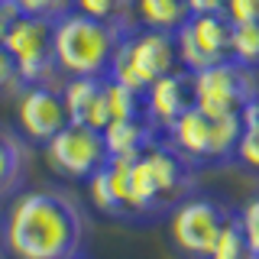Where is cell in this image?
Masks as SVG:
<instances>
[{"mask_svg": "<svg viewBox=\"0 0 259 259\" xmlns=\"http://www.w3.org/2000/svg\"><path fill=\"white\" fill-rule=\"evenodd\" d=\"M101 84H104V78H65L62 101H65V110H68L71 123L94 126L97 101H101Z\"/></svg>", "mask_w": 259, "mask_h": 259, "instance_id": "obj_17", "label": "cell"}, {"mask_svg": "<svg viewBox=\"0 0 259 259\" xmlns=\"http://www.w3.org/2000/svg\"><path fill=\"white\" fill-rule=\"evenodd\" d=\"M230 59L246 65V68H259V20L256 23H237L230 32Z\"/></svg>", "mask_w": 259, "mask_h": 259, "instance_id": "obj_19", "label": "cell"}, {"mask_svg": "<svg viewBox=\"0 0 259 259\" xmlns=\"http://www.w3.org/2000/svg\"><path fill=\"white\" fill-rule=\"evenodd\" d=\"M16 120H20V133L26 136L29 143L46 146L65 123H68L62 88H55V84L23 88L20 104H16Z\"/></svg>", "mask_w": 259, "mask_h": 259, "instance_id": "obj_11", "label": "cell"}, {"mask_svg": "<svg viewBox=\"0 0 259 259\" xmlns=\"http://www.w3.org/2000/svg\"><path fill=\"white\" fill-rule=\"evenodd\" d=\"M101 133H104V143H107V156L110 159H133V156H140L146 146L156 143L159 136H165L146 113L117 120V123L104 126Z\"/></svg>", "mask_w": 259, "mask_h": 259, "instance_id": "obj_14", "label": "cell"}, {"mask_svg": "<svg viewBox=\"0 0 259 259\" xmlns=\"http://www.w3.org/2000/svg\"><path fill=\"white\" fill-rule=\"evenodd\" d=\"M130 26H136V23H107L78 10L62 13L52 29L59 71L65 78H107L113 52Z\"/></svg>", "mask_w": 259, "mask_h": 259, "instance_id": "obj_3", "label": "cell"}, {"mask_svg": "<svg viewBox=\"0 0 259 259\" xmlns=\"http://www.w3.org/2000/svg\"><path fill=\"white\" fill-rule=\"evenodd\" d=\"M52 29H55V20H49V16H26V13H16V20L7 29L4 46L16 62L23 88L52 84L55 75H59L55 49H52Z\"/></svg>", "mask_w": 259, "mask_h": 259, "instance_id": "obj_7", "label": "cell"}, {"mask_svg": "<svg viewBox=\"0 0 259 259\" xmlns=\"http://www.w3.org/2000/svg\"><path fill=\"white\" fill-rule=\"evenodd\" d=\"M168 143L182 152L191 165H221L237 159V146L243 136V117H214L198 107L175 120L168 126Z\"/></svg>", "mask_w": 259, "mask_h": 259, "instance_id": "obj_5", "label": "cell"}, {"mask_svg": "<svg viewBox=\"0 0 259 259\" xmlns=\"http://www.w3.org/2000/svg\"><path fill=\"white\" fill-rule=\"evenodd\" d=\"M237 162L259 172V97L243 110V136L237 146Z\"/></svg>", "mask_w": 259, "mask_h": 259, "instance_id": "obj_20", "label": "cell"}, {"mask_svg": "<svg viewBox=\"0 0 259 259\" xmlns=\"http://www.w3.org/2000/svg\"><path fill=\"white\" fill-rule=\"evenodd\" d=\"M7 253V243H4V217H0V259H4Z\"/></svg>", "mask_w": 259, "mask_h": 259, "instance_id": "obj_29", "label": "cell"}, {"mask_svg": "<svg viewBox=\"0 0 259 259\" xmlns=\"http://www.w3.org/2000/svg\"><path fill=\"white\" fill-rule=\"evenodd\" d=\"M13 20H16V7L10 0H4V4H0V42H4V36H7V29H10Z\"/></svg>", "mask_w": 259, "mask_h": 259, "instance_id": "obj_28", "label": "cell"}, {"mask_svg": "<svg viewBox=\"0 0 259 259\" xmlns=\"http://www.w3.org/2000/svg\"><path fill=\"white\" fill-rule=\"evenodd\" d=\"M253 249L246 243V233H243V224H240V214H233L227 227L221 230L214 249H210V259H249Z\"/></svg>", "mask_w": 259, "mask_h": 259, "instance_id": "obj_21", "label": "cell"}, {"mask_svg": "<svg viewBox=\"0 0 259 259\" xmlns=\"http://www.w3.org/2000/svg\"><path fill=\"white\" fill-rule=\"evenodd\" d=\"M71 10L107 23H133V0H71Z\"/></svg>", "mask_w": 259, "mask_h": 259, "instance_id": "obj_22", "label": "cell"}, {"mask_svg": "<svg viewBox=\"0 0 259 259\" xmlns=\"http://www.w3.org/2000/svg\"><path fill=\"white\" fill-rule=\"evenodd\" d=\"M16 7V13L26 16H49V20H59L62 13L71 10V0H10Z\"/></svg>", "mask_w": 259, "mask_h": 259, "instance_id": "obj_23", "label": "cell"}, {"mask_svg": "<svg viewBox=\"0 0 259 259\" xmlns=\"http://www.w3.org/2000/svg\"><path fill=\"white\" fill-rule=\"evenodd\" d=\"M0 4H4V0H0Z\"/></svg>", "mask_w": 259, "mask_h": 259, "instance_id": "obj_32", "label": "cell"}, {"mask_svg": "<svg viewBox=\"0 0 259 259\" xmlns=\"http://www.w3.org/2000/svg\"><path fill=\"white\" fill-rule=\"evenodd\" d=\"M249 259H259V256H249Z\"/></svg>", "mask_w": 259, "mask_h": 259, "instance_id": "obj_31", "label": "cell"}, {"mask_svg": "<svg viewBox=\"0 0 259 259\" xmlns=\"http://www.w3.org/2000/svg\"><path fill=\"white\" fill-rule=\"evenodd\" d=\"M32 146L23 133L0 123V198H13L26 182Z\"/></svg>", "mask_w": 259, "mask_h": 259, "instance_id": "obj_15", "label": "cell"}, {"mask_svg": "<svg viewBox=\"0 0 259 259\" xmlns=\"http://www.w3.org/2000/svg\"><path fill=\"white\" fill-rule=\"evenodd\" d=\"M126 178H130L133 221H146V217L168 214L178 201L188 198L198 185V165H191L168 143V136H159L140 156L130 159Z\"/></svg>", "mask_w": 259, "mask_h": 259, "instance_id": "obj_2", "label": "cell"}, {"mask_svg": "<svg viewBox=\"0 0 259 259\" xmlns=\"http://www.w3.org/2000/svg\"><path fill=\"white\" fill-rule=\"evenodd\" d=\"M230 32H233V23L224 13L188 16L175 29L178 65L188 71H201V68H210V65L230 59Z\"/></svg>", "mask_w": 259, "mask_h": 259, "instance_id": "obj_10", "label": "cell"}, {"mask_svg": "<svg viewBox=\"0 0 259 259\" xmlns=\"http://www.w3.org/2000/svg\"><path fill=\"white\" fill-rule=\"evenodd\" d=\"M84 207L62 188L16 191L4 217V243L10 259H71L84 253Z\"/></svg>", "mask_w": 259, "mask_h": 259, "instance_id": "obj_1", "label": "cell"}, {"mask_svg": "<svg viewBox=\"0 0 259 259\" xmlns=\"http://www.w3.org/2000/svg\"><path fill=\"white\" fill-rule=\"evenodd\" d=\"M0 91H23L20 71H16V62H13V55L7 52L4 42H0Z\"/></svg>", "mask_w": 259, "mask_h": 259, "instance_id": "obj_26", "label": "cell"}, {"mask_svg": "<svg viewBox=\"0 0 259 259\" xmlns=\"http://www.w3.org/2000/svg\"><path fill=\"white\" fill-rule=\"evenodd\" d=\"M42 152L55 175L75 178V182H88L110 159L101 130H94L88 123H71V120L42 146Z\"/></svg>", "mask_w": 259, "mask_h": 259, "instance_id": "obj_9", "label": "cell"}, {"mask_svg": "<svg viewBox=\"0 0 259 259\" xmlns=\"http://www.w3.org/2000/svg\"><path fill=\"white\" fill-rule=\"evenodd\" d=\"M191 107H194V75L182 65L172 68L168 75H162L159 81H152L143 91V113L162 133H168V126Z\"/></svg>", "mask_w": 259, "mask_h": 259, "instance_id": "obj_12", "label": "cell"}, {"mask_svg": "<svg viewBox=\"0 0 259 259\" xmlns=\"http://www.w3.org/2000/svg\"><path fill=\"white\" fill-rule=\"evenodd\" d=\"M191 16H207V13H224V0H185Z\"/></svg>", "mask_w": 259, "mask_h": 259, "instance_id": "obj_27", "label": "cell"}, {"mask_svg": "<svg viewBox=\"0 0 259 259\" xmlns=\"http://www.w3.org/2000/svg\"><path fill=\"white\" fill-rule=\"evenodd\" d=\"M240 224H243V233H246V243L253 249V256H259V194L240 207Z\"/></svg>", "mask_w": 259, "mask_h": 259, "instance_id": "obj_24", "label": "cell"}, {"mask_svg": "<svg viewBox=\"0 0 259 259\" xmlns=\"http://www.w3.org/2000/svg\"><path fill=\"white\" fill-rule=\"evenodd\" d=\"M178 68V49H175V32H159L146 26H130L126 36L120 39L117 52L110 62L113 81L126 84L130 91H146L152 81Z\"/></svg>", "mask_w": 259, "mask_h": 259, "instance_id": "obj_4", "label": "cell"}, {"mask_svg": "<svg viewBox=\"0 0 259 259\" xmlns=\"http://www.w3.org/2000/svg\"><path fill=\"white\" fill-rule=\"evenodd\" d=\"M71 259H88V256H84V253H78V256H71Z\"/></svg>", "mask_w": 259, "mask_h": 259, "instance_id": "obj_30", "label": "cell"}, {"mask_svg": "<svg viewBox=\"0 0 259 259\" xmlns=\"http://www.w3.org/2000/svg\"><path fill=\"white\" fill-rule=\"evenodd\" d=\"M165 217H168V237H172V246L178 253L188 259H210V249H214L227 221L233 217V210L221 204L217 198L191 191Z\"/></svg>", "mask_w": 259, "mask_h": 259, "instance_id": "obj_6", "label": "cell"}, {"mask_svg": "<svg viewBox=\"0 0 259 259\" xmlns=\"http://www.w3.org/2000/svg\"><path fill=\"white\" fill-rule=\"evenodd\" d=\"M194 75V107L214 117H243V110L259 97L253 68L224 59Z\"/></svg>", "mask_w": 259, "mask_h": 259, "instance_id": "obj_8", "label": "cell"}, {"mask_svg": "<svg viewBox=\"0 0 259 259\" xmlns=\"http://www.w3.org/2000/svg\"><path fill=\"white\" fill-rule=\"evenodd\" d=\"M126 168H130V159H107L91 178H88V194H91V204L101 210V214L117 217V221H133Z\"/></svg>", "mask_w": 259, "mask_h": 259, "instance_id": "obj_13", "label": "cell"}, {"mask_svg": "<svg viewBox=\"0 0 259 259\" xmlns=\"http://www.w3.org/2000/svg\"><path fill=\"white\" fill-rule=\"evenodd\" d=\"M143 113V94L140 91H130L126 84L113 78H104L101 84V101H97V113H94V130H104L117 120L136 117Z\"/></svg>", "mask_w": 259, "mask_h": 259, "instance_id": "obj_16", "label": "cell"}, {"mask_svg": "<svg viewBox=\"0 0 259 259\" xmlns=\"http://www.w3.org/2000/svg\"><path fill=\"white\" fill-rule=\"evenodd\" d=\"M185 0H133V23L159 32H175L188 20Z\"/></svg>", "mask_w": 259, "mask_h": 259, "instance_id": "obj_18", "label": "cell"}, {"mask_svg": "<svg viewBox=\"0 0 259 259\" xmlns=\"http://www.w3.org/2000/svg\"><path fill=\"white\" fill-rule=\"evenodd\" d=\"M224 16L237 23H256L259 20V0H224Z\"/></svg>", "mask_w": 259, "mask_h": 259, "instance_id": "obj_25", "label": "cell"}]
</instances>
